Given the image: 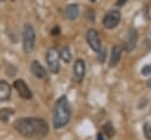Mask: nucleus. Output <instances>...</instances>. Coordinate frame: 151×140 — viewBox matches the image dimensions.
<instances>
[{
    "mask_svg": "<svg viewBox=\"0 0 151 140\" xmlns=\"http://www.w3.org/2000/svg\"><path fill=\"white\" fill-rule=\"evenodd\" d=\"M14 128L26 139L45 138L48 134V125L41 118H20L14 122Z\"/></svg>",
    "mask_w": 151,
    "mask_h": 140,
    "instance_id": "obj_1",
    "label": "nucleus"
},
{
    "mask_svg": "<svg viewBox=\"0 0 151 140\" xmlns=\"http://www.w3.org/2000/svg\"><path fill=\"white\" fill-rule=\"evenodd\" d=\"M72 116V109L66 95L59 96L53 106V127L54 129H61L68 125Z\"/></svg>",
    "mask_w": 151,
    "mask_h": 140,
    "instance_id": "obj_2",
    "label": "nucleus"
},
{
    "mask_svg": "<svg viewBox=\"0 0 151 140\" xmlns=\"http://www.w3.org/2000/svg\"><path fill=\"white\" fill-rule=\"evenodd\" d=\"M35 44V31L31 24H26L22 31V47L25 53H31Z\"/></svg>",
    "mask_w": 151,
    "mask_h": 140,
    "instance_id": "obj_3",
    "label": "nucleus"
},
{
    "mask_svg": "<svg viewBox=\"0 0 151 140\" xmlns=\"http://www.w3.org/2000/svg\"><path fill=\"white\" fill-rule=\"evenodd\" d=\"M45 59H46V62H47L50 72H52L53 74H57L59 72V68H60V65H59L60 53L58 52V49L54 48V47H50L47 49V52H46Z\"/></svg>",
    "mask_w": 151,
    "mask_h": 140,
    "instance_id": "obj_4",
    "label": "nucleus"
},
{
    "mask_svg": "<svg viewBox=\"0 0 151 140\" xmlns=\"http://www.w3.org/2000/svg\"><path fill=\"white\" fill-rule=\"evenodd\" d=\"M86 41L88 44V46L91 47V49L96 53H99L101 49H103V46H101V40H100V36H99V33L98 31H96L94 28H90L87 32H86Z\"/></svg>",
    "mask_w": 151,
    "mask_h": 140,
    "instance_id": "obj_5",
    "label": "nucleus"
},
{
    "mask_svg": "<svg viewBox=\"0 0 151 140\" xmlns=\"http://www.w3.org/2000/svg\"><path fill=\"white\" fill-rule=\"evenodd\" d=\"M120 21V12L118 9H112L107 12L103 19V25L107 29H113L118 26Z\"/></svg>",
    "mask_w": 151,
    "mask_h": 140,
    "instance_id": "obj_6",
    "label": "nucleus"
},
{
    "mask_svg": "<svg viewBox=\"0 0 151 140\" xmlns=\"http://www.w3.org/2000/svg\"><path fill=\"white\" fill-rule=\"evenodd\" d=\"M15 91L18 92L19 96L22 98L24 100H31L33 98V94H32V91L29 89V87L27 86L26 81L24 79H17L13 84Z\"/></svg>",
    "mask_w": 151,
    "mask_h": 140,
    "instance_id": "obj_7",
    "label": "nucleus"
},
{
    "mask_svg": "<svg viewBox=\"0 0 151 140\" xmlns=\"http://www.w3.org/2000/svg\"><path fill=\"white\" fill-rule=\"evenodd\" d=\"M86 73V65L83 59H77L73 62V80L77 84H80L84 80Z\"/></svg>",
    "mask_w": 151,
    "mask_h": 140,
    "instance_id": "obj_8",
    "label": "nucleus"
},
{
    "mask_svg": "<svg viewBox=\"0 0 151 140\" xmlns=\"http://www.w3.org/2000/svg\"><path fill=\"white\" fill-rule=\"evenodd\" d=\"M137 42H138V34H137V31L134 28H130L129 32H127V35H126V39H125V42H124V49L126 52H131L136 48L137 46Z\"/></svg>",
    "mask_w": 151,
    "mask_h": 140,
    "instance_id": "obj_9",
    "label": "nucleus"
},
{
    "mask_svg": "<svg viewBox=\"0 0 151 140\" xmlns=\"http://www.w3.org/2000/svg\"><path fill=\"white\" fill-rule=\"evenodd\" d=\"M29 69H31V73L38 79H46L47 78V71L38 60H33L31 62Z\"/></svg>",
    "mask_w": 151,
    "mask_h": 140,
    "instance_id": "obj_10",
    "label": "nucleus"
},
{
    "mask_svg": "<svg viewBox=\"0 0 151 140\" xmlns=\"http://www.w3.org/2000/svg\"><path fill=\"white\" fill-rule=\"evenodd\" d=\"M122 53H123V48H122V46H119V45H114V46H112V48H111L110 62H109V66H110V67H116V66L119 64L120 58H122Z\"/></svg>",
    "mask_w": 151,
    "mask_h": 140,
    "instance_id": "obj_11",
    "label": "nucleus"
},
{
    "mask_svg": "<svg viewBox=\"0 0 151 140\" xmlns=\"http://www.w3.org/2000/svg\"><path fill=\"white\" fill-rule=\"evenodd\" d=\"M12 88L6 80H0V102L7 101L11 98Z\"/></svg>",
    "mask_w": 151,
    "mask_h": 140,
    "instance_id": "obj_12",
    "label": "nucleus"
},
{
    "mask_svg": "<svg viewBox=\"0 0 151 140\" xmlns=\"http://www.w3.org/2000/svg\"><path fill=\"white\" fill-rule=\"evenodd\" d=\"M65 15L70 20H74L79 15V6L77 4H70L65 8Z\"/></svg>",
    "mask_w": 151,
    "mask_h": 140,
    "instance_id": "obj_13",
    "label": "nucleus"
},
{
    "mask_svg": "<svg viewBox=\"0 0 151 140\" xmlns=\"http://www.w3.org/2000/svg\"><path fill=\"white\" fill-rule=\"evenodd\" d=\"M60 59H61L65 64L71 62V60H72V53H71L68 46H65V47L61 49V52H60Z\"/></svg>",
    "mask_w": 151,
    "mask_h": 140,
    "instance_id": "obj_14",
    "label": "nucleus"
},
{
    "mask_svg": "<svg viewBox=\"0 0 151 140\" xmlns=\"http://www.w3.org/2000/svg\"><path fill=\"white\" fill-rule=\"evenodd\" d=\"M101 128H103V134H104L106 138L111 139V138L114 135V127H113V125H112L111 122L104 124Z\"/></svg>",
    "mask_w": 151,
    "mask_h": 140,
    "instance_id": "obj_15",
    "label": "nucleus"
},
{
    "mask_svg": "<svg viewBox=\"0 0 151 140\" xmlns=\"http://www.w3.org/2000/svg\"><path fill=\"white\" fill-rule=\"evenodd\" d=\"M14 114V109L12 108H2L0 109V120L2 122H7L8 119Z\"/></svg>",
    "mask_w": 151,
    "mask_h": 140,
    "instance_id": "obj_16",
    "label": "nucleus"
},
{
    "mask_svg": "<svg viewBox=\"0 0 151 140\" xmlns=\"http://www.w3.org/2000/svg\"><path fill=\"white\" fill-rule=\"evenodd\" d=\"M143 132H144V135L147 140H151V120L146 121L143 126Z\"/></svg>",
    "mask_w": 151,
    "mask_h": 140,
    "instance_id": "obj_17",
    "label": "nucleus"
},
{
    "mask_svg": "<svg viewBox=\"0 0 151 140\" xmlns=\"http://www.w3.org/2000/svg\"><path fill=\"white\" fill-rule=\"evenodd\" d=\"M142 74H143V75H149V74H151V65H145V66L142 68Z\"/></svg>",
    "mask_w": 151,
    "mask_h": 140,
    "instance_id": "obj_18",
    "label": "nucleus"
},
{
    "mask_svg": "<svg viewBox=\"0 0 151 140\" xmlns=\"http://www.w3.org/2000/svg\"><path fill=\"white\" fill-rule=\"evenodd\" d=\"M98 55H99V61L100 62H104V60H105V49H101L98 53Z\"/></svg>",
    "mask_w": 151,
    "mask_h": 140,
    "instance_id": "obj_19",
    "label": "nucleus"
},
{
    "mask_svg": "<svg viewBox=\"0 0 151 140\" xmlns=\"http://www.w3.org/2000/svg\"><path fill=\"white\" fill-rule=\"evenodd\" d=\"M104 134H103V132H98V134H97V138H96V140H105L104 139Z\"/></svg>",
    "mask_w": 151,
    "mask_h": 140,
    "instance_id": "obj_20",
    "label": "nucleus"
},
{
    "mask_svg": "<svg viewBox=\"0 0 151 140\" xmlns=\"http://www.w3.org/2000/svg\"><path fill=\"white\" fill-rule=\"evenodd\" d=\"M59 32H60V29H59V27H58V26H55V27L52 29V34H53V35H58V34H59Z\"/></svg>",
    "mask_w": 151,
    "mask_h": 140,
    "instance_id": "obj_21",
    "label": "nucleus"
},
{
    "mask_svg": "<svg viewBox=\"0 0 151 140\" xmlns=\"http://www.w3.org/2000/svg\"><path fill=\"white\" fill-rule=\"evenodd\" d=\"M125 2H126V0H117V4H116V5H117L118 7H120V6H123Z\"/></svg>",
    "mask_w": 151,
    "mask_h": 140,
    "instance_id": "obj_22",
    "label": "nucleus"
},
{
    "mask_svg": "<svg viewBox=\"0 0 151 140\" xmlns=\"http://www.w3.org/2000/svg\"><path fill=\"white\" fill-rule=\"evenodd\" d=\"M147 86H150V87H151V79L147 81Z\"/></svg>",
    "mask_w": 151,
    "mask_h": 140,
    "instance_id": "obj_23",
    "label": "nucleus"
},
{
    "mask_svg": "<svg viewBox=\"0 0 151 140\" xmlns=\"http://www.w3.org/2000/svg\"><path fill=\"white\" fill-rule=\"evenodd\" d=\"M90 1H92V2H94V1H96V0H90Z\"/></svg>",
    "mask_w": 151,
    "mask_h": 140,
    "instance_id": "obj_24",
    "label": "nucleus"
},
{
    "mask_svg": "<svg viewBox=\"0 0 151 140\" xmlns=\"http://www.w3.org/2000/svg\"><path fill=\"white\" fill-rule=\"evenodd\" d=\"M0 1H4V0H0Z\"/></svg>",
    "mask_w": 151,
    "mask_h": 140,
    "instance_id": "obj_25",
    "label": "nucleus"
}]
</instances>
